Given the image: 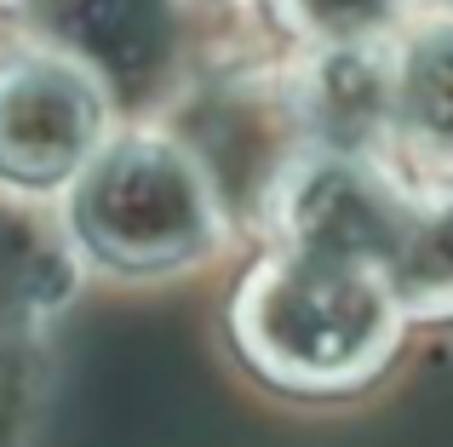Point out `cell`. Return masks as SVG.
<instances>
[{"instance_id":"1","label":"cell","mask_w":453,"mask_h":447,"mask_svg":"<svg viewBox=\"0 0 453 447\" xmlns=\"http://www.w3.org/2000/svg\"><path fill=\"white\" fill-rule=\"evenodd\" d=\"M402 327L408 315L379 269L299 246H276L253 264L230 310L242 356L299 396L362 390L396 356Z\"/></svg>"},{"instance_id":"7","label":"cell","mask_w":453,"mask_h":447,"mask_svg":"<svg viewBox=\"0 0 453 447\" xmlns=\"http://www.w3.org/2000/svg\"><path fill=\"white\" fill-rule=\"evenodd\" d=\"M390 144L431 178H453V11L419 18L390 46Z\"/></svg>"},{"instance_id":"10","label":"cell","mask_w":453,"mask_h":447,"mask_svg":"<svg viewBox=\"0 0 453 447\" xmlns=\"http://www.w3.org/2000/svg\"><path fill=\"white\" fill-rule=\"evenodd\" d=\"M442 6H453V0H442Z\"/></svg>"},{"instance_id":"6","label":"cell","mask_w":453,"mask_h":447,"mask_svg":"<svg viewBox=\"0 0 453 447\" xmlns=\"http://www.w3.org/2000/svg\"><path fill=\"white\" fill-rule=\"evenodd\" d=\"M293 103L310 149L379 155L390 144V46H310Z\"/></svg>"},{"instance_id":"8","label":"cell","mask_w":453,"mask_h":447,"mask_svg":"<svg viewBox=\"0 0 453 447\" xmlns=\"http://www.w3.org/2000/svg\"><path fill=\"white\" fill-rule=\"evenodd\" d=\"M385 287L408 322L453 315V178L413 184L402 230L385 253Z\"/></svg>"},{"instance_id":"9","label":"cell","mask_w":453,"mask_h":447,"mask_svg":"<svg viewBox=\"0 0 453 447\" xmlns=\"http://www.w3.org/2000/svg\"><path fill=\"white\" fill-rule=\"evenodd\" d=\"M304 46H379L402 18V0H270Z\"/></svg>"},{"instance_id":"2","label":"cell","mask_w":453,"mask_h":447,"mask_svg":"<svg viewBox=\"0 0 453 447\" xmlns=\"http://www.w3.org/2000/svg\"><path fill=\"white\" fill-rule=\"evenodd\" d=\"M64 224L81 253L115 276L189 269L230 235L212 172L166 133L104 138L64 190Z\"/></svg>"},{"instance_id":"4","label":"cell","mask_w":453,"mask_h":447,"mask_svg":"<svg viewBox=\"0 0 453 447\" xmlns=\"http://www.w3.org/2000/svg\"><path fill=\"white\" fill-rule=\"evenodd\" d=\"M413 184L385 167V155H339V149H299L270 184L265 218L281 246L327 253L350 264L385 269V253L402 230Z\"/></svg>"},{"instance_id":"5","label":"cell","mask_w":453,"mask_h":447,"mask_svg":"<svg viewBox=\"0 0 453 447\" xmlns=\"http://www.w3.org/2000/svg\"><path fill=\"white\" fill-rule=\"evenodd\" d=\"M41 46L87 64L104 92H138L178 46L173 0H35Z\"/></svg>"},{"instance_id":"3","label":"cell","mask_w":453,"mask_h":447,"mask_svg":"<svg viewBox=\"0 0 453 447\" xmlns=\"http://www.w3.org/2000/svg\"><path fill=\"white\" fill-rule=\"evenodd\" d=\"M110 138V92L87 64L52 46L0 57V190L52 195Z\"/></svg>"}]
</instances>
